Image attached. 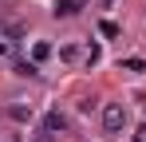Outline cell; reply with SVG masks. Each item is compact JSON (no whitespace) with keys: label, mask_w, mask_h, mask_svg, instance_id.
Instances as JSON below:
<instances>
[{"label":"cell","mask_w":146,"mask_h":142,"mask_svg":"<svg viewBox=\"0 0 146 142\" xmlns=\"http://www.w3.org/2000/svg\"><path fill=\"white\" fill-rule=\"evenodd\" d=\"M99 36L115 40V36H119V24H115V20H99Z\"/></svg>","instance_id":"obj_6"},{"label":"cell","mask_w":146,"mask_h":142,"mask_svg":"<svg viewBox=\"0 0 146 142\" xmlns=\"http://www.w3.org/2000/svg\"><path fill=\"white\" fill-rule=\"evenodd\" d=\"M111 4H115V0H103V8H111Z\"/></svg>","instance_id":"obj_11"},{"label":"cell","mask_w":146,"mask_h":142,"mask_svg":"<svg viewBox=\"0 0 146 142\" xmlns=\"http://www.w3.org/2000/svg\"><path fill=\"white\" fill-rule=\"evenodd\" d=\"M122 67H126V71H134V75H138V71H146V59H142V55H130V59H126Z\"/></svg>","instance_id":"obj_8"},{"label":"cell","mask_w":146,"mask_h":142,"mask_svg":"<svg viewBox=\"0 0 146 142\" xmlns=\"http://www.w3.org/2000/svg\"><path fill=\"white\" fill-rule=\"evenodd\" d=\"M32 142H55V134H51L48 126H40V130H36V134H32Z\"/></svg>","instance_id":"obj_9"},{"label":"cell","mask_w":146,"mask_h":142,"mask_svg":"<svg viewBox=\"0 0 146 142\" xmlns=\"http://www.w3.org/2000/svg\"><path fill=\"white\" fill-rule=\"evenodd\" d=\"M103 126H107L111 134H119L122 126H126V111H122L119 103H107V107H103Z\"/></svg>","instance_id":"obj_1"},{"label":"cell","mask_w":146,"mask_h":142,"mask_svg":"<svg viewBox=\"0 0 146 142\" xmlns=\"http://www.w3.org/2000/svg\"><path fill=\"white\" fill-rule=\"evenodd\" d=\"M16 75L32 79V75H40V67H36V63H28V59H20V63H16Z\"/></svg>","instance_id":"obj_7"},{"label":"cell","mask_w":146,"mask_h":142,"mask_svg":"<svg viewBox=\"0 0 146 142\" xmlns=\"http://www.w3.org/2000/svg\"><path fill=\"white\" fill-rule=\"evenodd\" d=\"M4 51H8V44H4V40H0V55H4Z\"/></svg>","instance_id":"obj_10"},{"label":"cell","mask_w":146,"mask_h":142,"mask_svg":"<svg viewBox=\"0 0 146 142\" xmlns=\"http://www.w3.org/2000/svg\"><path fill=\"white\" fill-rule=\"evenodd\" d=\"M8 115L16 118V122H28V118H32V107H24V103H16V107H8Z\"/></svg>","instance_id":"obj_5"},{"label":"cell","mask_w":146,"mask_h":142,"mask_svg":"<svg viewBox=\"0 0 146 142\" xmlns=\"http://www.w3.org/2000/svg\"><path fill=\"white\" fill-rule=\"evenodd\" d=\"M48 55H51V44H48V40H36V44H32V63H44Z\"/></svg>","instance_id":"obj_3"},{"label":"cell","mask_w":146,"mask_h":142,"mask_svg":"<svg viewBox=\"0 0 146 142\" xmlns=\"http://www.w3.org/2000/svg\"><path fill=\"white\" fill-rule=\"evenodd\" d=\"M44 126H48L51 134H55V130H63V126H67V118H63V115H55V111H51V115L44 118Z\"/></svg>","instance_id":"obj_4"},{"label":"cell","mask_w":146,"mask_h":142,"mask_svg":"<svg viewBox=\"0 0 146 142\" xmlns=\"http://www.w3.org/2000/svg\"><path fill=\"white\" fill-rule=\"evenodd\" d=\"M83 4H87V0H55V8H51V12H55L59 20H67V16H75Z\"/></svg>","instance_id":"obj_2"}]
</instances>
